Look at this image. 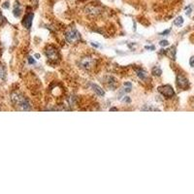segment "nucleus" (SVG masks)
<instances>
[{
  "mask_svg": "<svg viewBox=\"0 0 194 194\" xmlns=\"http://www.w3.org/2000/svg\"><path fill=\"white\" fill-rule=\"evenodd\" d=\"M11 100L15 106L21 111H29L31 110V105L29 100L19 92H14L11 95Z\"/></svg>",
  "mask_w": 194,
  "mask_h": 194,
  "instance_id": "nucleus-1",
  "label": "nucleus"
},
{
  "mask_svg": "<svg viewBox=\"0 0 194 194\" xmlns=\"http://www.w3.org/2000/svg\"><path fill=\"white\" fill-rule=\"evenodd\" d=\"M65 40L67 41L69 44H74L81 40V33L78 31L75 27H72L71 29L67 30L64 34Z\"/></svg>",
  "mask_w": 194,
  "mask_h": 194,
  "instance_id": "nucleus-2",
  "label": "nucleus"
},
{
  "mask_svg": "<svg viewBox=\"0 0 194 194\" xmlns=\"http://www.w3.org/2000/svg\"><path fill=\"white\" fill-rule=\"evenodd\" d=\"M96 61L94 59V57L92 56H84L83 57L79 62V65L81 69H84L88 71V70H91L93 67L95 66Z\"/></svg>",
  "mask_w": 194,
  "mask_h": 194,
  "instance_id": "nucleus-3",
  "label": "nucleus"
},
{
  "mask_svg": "<svg viewBox=\"0 0 194 194\" xmlns=\"http://www.w3.org/2000/svg\"><path fill=\"white\" fill-rule=\"evenodd\" d=\"M46 56L48 57V59L50 62H56L59 59V53H58V50L53 46H50L46 50Z\"/></svg>",
  "mask_w": 194,
  "mask_h": 194,
  "instance_id": "nucleus-4",
  "label": "nucleus"
},
{
  "mask_svg": "<svg viewBox=\"0 0 194 194\" xmlns=\"http://www.w3.org/2000/svg\"><path fill=\"white\" fill-rule=\"evenodd\" d=\"M157 90L161 93V94L166 97V98H172L175 95V91L173 87H171L170 84H165V85H161L157 88Z\"/></svg>",
  "mask_w": 194,
  "mask_h": 194,
  "instance_id": "nucleus-5",
  "label": "nucleus"
},
{
  "mask_svg": "<svg viewBox=\"0 0 194 194\" xmlns=\"http://www.w3.org/2000/svg\"><path fill=\"white\" fill-rule=\"evenodd\" d=\"M176 81H177V85H178V88L186 89V88H188V87H189L188 80L186 79V78L184 75H181V74H178V75L177 76Z\"/></svg>",
  "mask_w": 194,
  "mask_h": 194,
  "instance_id": "nucleus-6",
  "label": "nucleus"
},
{
  "mask_svg": "<svg viewBox=\"0 0 194 194\" xmlns=\"http://www.w3.org/2000/svg\"><path fill=\"white\" fill-rule=\"evenodd\" d=\"M101 11H102V9L100 7L94 6V5L87 6L85 8V13L89 16H92V17H95V16H98L99 14H101Z\"/></svg>",
  "mask_w": 194,
  "mask_h": 194,
  "instance_id": "nucleus-7",
  "label": "nucleus"
},
{
  "mask_svg": "<svg viewBox=\"0 0 194 194\" xmlns=\"http://www.w3.org/2000/svg\"><path fill=\"white\" fill-rule=\"evenodd\" d=\"M33 18H34V15L33 13H28L24 16V18L22 19V24L23 26L25 27L27 29H30L31 28V25H32V21H33Z\"/></svg>",
  "mask_w": 194,
  "mask_h": 194,
  "instance_id": "nucleus-8",
  "label": "nucleus"
},
{
  "mask_svg": "<svg viewBox=\"0 0 194 194\" xmlns=\"http://www.w3.org/2000/svg\"><path fill=\"white\" fill-rule=\"evenodd\" d=\"M105 80H106L105 81V84H107V87L110 89H112V90H115L116 87H118V81H116L115 78L109 76V77H106V79Z\"/></svg>",
  "mask_w": 194,
  "mask_h": 194,
  "instance_id": "nucleus-9",
  "label": "nucleus"
},
{
  "mask_svg": "<svg viewBox=\"0 0 194 194\" xmlns=\"http://www.w3.org/2000/svg\"><path fill=\"white\" fill-rule=\"evenodd\" d=\"M136 74H137V76L139 77L140 80H146L147 78V72L145 71L144 69L142 68H139V69H136Z\"/></svg>",
  "mask_w": 194,
  "mask_h": 194,
  "instance_id": "nucleus-10",
  "label": "nucleus"
},
{
  "mask_svg": "<svg viewBox=\"0 0 194 194\" xmlns=\"http://www.w3.org/2000/svg\"><path fill=\"white\" fill-rule=\"evenodd\" d=\"M91 87L93 88V90L95 91V93L98 96H104V94H105V92H104V90L102 88H101L98 84H91Z\"/></svg>",
  "mask_w": 194,
  "mask_h": 194,
  "instance_id": "nucleus-11",
  "label": "nucleus"
},
{
  "mask_svg": "<svg viewBox=\"0 0 194 194\" xmlns=\"http://www.w3.org/2000/svg\"><path fill=\"white\" fill-rule=\"evenodd\" d=\"M13 13H14V16H15L16 18H19V16H21V4H19V2H16L15 3V7H14Z\"/></svg>",
  "mask_w": 194,
  "mask_h": 194,
  "instance_id": "nucleus-12",
  "label": "nucleus"
},
{
  "mask_svg": "<svg viewBox=\"0 0 194 194\" xmlns=\"http://www.w3.org/2000/svg\"><path fill=\"white\" fill-rule=\"evenodd\" d=\"M151 74L153 76H160L162 74V70L159 66H154V67L151 69Z\"/></svg>",
  "mask_w": 194,
  "mask_h": 194,
  "instance_id": "nucleus-13",
  "label": "nucleus"
},
{
  "mask_svg": "<svg viewBox=\"0 0 194 194\" xmlns=\"http://www.w3.org/2000/svg\"><path fill=\"white\" fill-rule=\"evenodd\" d=\"M182 23H184V19H182V17H181V16H180V17H178L174 21V24L177 25V26H181Z\"/></svg>",
  "mask_w": 194,
  "mask_h": 194,
  "instance_id": "nucleus-14",
  "label": "nucleus"
},
{
  "mask_svg": "<svg viewBox=\"0 0 194 194\" xmlns=\"http://www.w3.org/2000/svg\"><path fill=\"white\" fill-rule=\"evenodd\" d=\"M6 78V70L3 66H0V81L5 80Z\"/></svg>",
  "mask_w": 194,
  "mask_h": 194,
  "instance_id": "nucleus-15",
  "label": "nucleus"
},
{
  "mask_svg": "<svg viewBox=\"0 0 194 194\" xmlns=\"http://www.w3.org/2000/svg\"><path fill=\"white\" fill-rule=\"evenodd\" d=\"M159 45H160L161 47H166V46H168V45H169V42L167 41V40H163V41H160V43H159Z\"/></svg>",
  "mask_w": 194,
  "mask_h": 194,
  "instance_id": "nucleus-16",
  "label": "nucleus"
},
{
  "mask_svg": "<svg viewBox=\"0 0 194 194\" xmlns=\"http://www.w3.org/2000/svg\"><path fill=\"white\" fill-rule=\"evenodd\" d=\"M4 22H5V18L3 17L2 14H1V12H0V25H2Z\"/></svg>",
  "mask_w": 194,
  "mask_h": 194,
  "instance_id": "nucleus-17",
  "label": "nucleus"
},
{
  "mask_svg": "<svg viewBox=\"0 0 194 194\" xmlns=\"http://www.w3.org/2000/svg\"><path fill=\"white\" fill-rule=\"evenodd\" d=\"M189 64L191 67H194V56H191L190 57V59H189Z\"/></svg>",
  "mask_w": 194,
  "mask_h": 194,
  "instance_id": "nucleus-18",
  "label": "nucleus"
},
{
  "mask_svg": "<svg viewBox=\"0 0 194 194\" xmlns=\"http://www.w3.org/2000/svg\"><path fill=\"white\" fill-rule=\"evenodd\" d=\"M123 102H127V103H130L131 102V100H130V98L128 96H124V98H123Z\"/></svg>",
  "mask_w": 194,
  "mask_h": 194,
  "instance_id": "nucleus-19",
  "label": "nucleus"
},
{
  "mask_svg": "<svg viewBox=\"0 0 194 194\" xmlns=\"http://www.w3.org/2000/svg\"><path fill=\"white\" fill-rule=\"evenodd\" d=\"M124 87H131V88H132V84L129 83V81H125V83H124Z\"/></svg>",
  "mask_w": 194,
  "mask_h": 194,
  "instance_id": "nucleus-20",
  "label": "nucleus"
},
{
  "mask_svg": "<svg viewBox=\"0 0 194 194\" xmlns=\"http://www.w3.org/2000/svg\"><path fill=\"white\" fill-rule=\"evenodd\" d=\"M186 9H187V11H186V15H190V13H191V7H186Z\"/></svg>",
  "mask_w": 194,
  "mask_h": 194,
  "instance_id": "nucleus-21",
  "label": "nucleus"
},
{
  "mask_svg": "<svg viewBox=\"0 0 194 194\" xmlns=\"http://www.w3.org/2000/svg\"><path fill=\"white\" fill-rule=\"evenodd\" d=\"M145 49H146V50H155V48H154L153 46H150V47H149V46H146V47H145Z\"/></svg>",
  "mask_w": 194,
  "mask_h": 194,
  "instance_id": "nucleus-22",
  "label": "nucleus"
},
{
  "mask_svg": "<svg viewBox=\"0 0 194 194\" xmlns=\"http://www.w3.org/2000/svg\"><path fill=\"white\" fill-rule=\"evenodd\" d=\"M28 62L30 64H34L35 63V61L33 59V57H28Z\"/></svg>",
  "mask_w": 194,
  "mask_h": 194,
  "instance_id": "nucleus-23",
  "label": "nucleus"
},
{
  "mask_svg": "<svg viewBox=\"0 0 194 194\" xmlns=\"http://www.w3.org/2000/svg\"><path fill=\"white\" fill-rule=\"evenodd\" d=\"M2 7H3V8H5V9H7V8H9V2H5V3H4L3 5H2Z\"/></svg>",
  "mask_w": 194,
  "mask_h": 194,
  "instance_id": "nucleus-24",
  "label": "nucleus"
},
{
  "mask_svg": "<svg viewBox=\"0 0 194 194\" xmlns=\"http://www.w3.org/2000/svg\"><path fill=\"white\" fill-rule=\"evenodd\" d=\"M170 31H171V29H167V30H165V31H163L162 33H160V35H165V34H168V33H170Z\"/></svg>",
  "mask_w": 194,
  "mask_h": 194,
  "instance_id": "nucleus-25",
  "label": "nucleus"
},
{
  "mask_svg": "<svg viewBox=\"0 0 194 194\" xmlns=\"http://www.w3.org/2000/svg\"><path fill=\"white\" fill-rule=\"evenodd\" d=\"M91 45H92L93 47H95V48H98V47H99L98 44H94V43H91Z\"/></svg>",
  "mask_w": 194,
  "mask_h": 194,
  "instance_id": "nucleus-26",
  "label": "nucleus"
},
{
  "mask_svg": "<svg viewBox=\"0 0 194 194\" xmlns=\"http://www.w3.org/2000/svg\"><path fill=\"white\" fill-rule=\"evenodd\" d=\"M35 57H36L37 59H39V58H40V54H38V53H37V54H35Z\"/></svg>",
  "mask_w": 194,
  "mask_h": 194,
  "instance_id": "nucleus-27",
  "label": "nucleus"
},
{
  "mask_svg": "<svg viewBox=\"0 0 194 194\" xmlns=\"http://www.w3.org/2000/svg\"><path fill=\"white\" fill-rule=\"evenodd\" d=\"M31 2H32V3H35V4H37V3H38V0H31Z\"/></svg>",
  "mask_w": 194,
  "mask_h": 194,
  "instance_id": "nucleus-28",
  "label": "nucleus"
},
{
  "mask_svg": "<svg viewBox=\"0 0 194 194\" xmlns=\"http://www.w3.org/2000/svg\"><path fill=\"white\" fill-rule=\"evenodd\" d=\"M111 111H116V108H112Z\"/></svg>",
  "mask_w": 194,
  "mask_h": 194,
  "instance_id": "nucleus-29",
  "label": "nucleus"
}]
</instances>
